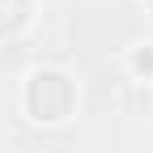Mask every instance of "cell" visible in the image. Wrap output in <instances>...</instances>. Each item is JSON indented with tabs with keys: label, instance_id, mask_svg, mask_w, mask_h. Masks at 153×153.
Segmentation results:
<instances>
[{
	"label": "cell",
	"instance_id": "obj_1",
	"mask_svg": "<svg viewBox=\"0 0 153 153\" xmlns=\"http://www.w3.org/2000/svg\"><path fill=\"white\" fill-rule=\"evenodd\" d=\"M132 68H136L140 76H153V47H140L136 55H132Z\"/></svg>",
	"mask_w": 153,
	"mask_h": 153
}]
</instances>
